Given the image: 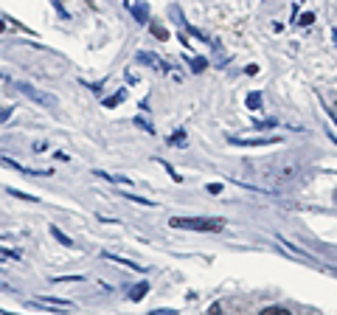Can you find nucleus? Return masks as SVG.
Here are the masks:
<instances>
[{"instance_id":"5","label":"nucleus","mask_w":337,"mask_h":315,"mask_svg":"<svg viewBox=\"0 0 337 315\" xmlns=\"http://www.w3.org/2000/svg\"><path fill=\"white\" fill-rule=\"evenodd\" d=\"M228 143L233 146H273V143H281V135H273V138H228Z\"/></svg>"},{"instance_id":"14","label":"nucleus","mask_w":337,"mask_h":315,"mask_svg":"<svg viewBox=\"0 0 337 315\" xmlns=\"http://www.w3.org/2000/svg\"><path fill=\"white\" fill-rule=\"evenodd\" d=\"M169 143H172V146H186V143H188L186 129H177V132H174V135L169 138Z\"/></svg>"},{"instance_id":"4","label":"nucleus","mask_w":337,"mask_h":315,"mask_svg":"<svg viewBox=\"0 0 337 315\" xmlns=\"http://www.w3.org/2000/svg\"><path fill=\"white\" fill-rule=\"evenodd\" d=\"M31 307H48V309H73V301H68V298H51V295H40V298H31Z\"/></svg>"},{"instance_id":"9","label":"nucleus","mask_w":337,"mask_h":315,"mask_svg":"<svg viewBox=\"0 0 337 315\" xmlns=\"http://www.w3.org/2000/svg\"><path fill=\"white\" fill-rule=\"evenodd\" d=\"M51 234H54V239H57V242H62L65 248H73V239L68 234H65V231H59L57 225H51Z\"/></svg>"},{"instance_id":"7","label":"nucleus","mask_w":337,"mask_h":315,"mask_svg":"<svg viewBox=\"0 0 337 315\" xmlns=\"http://www.w3.org/2000/svg\"><path fill=\"white\" fill-rule=\"evenodd\" d=\"M104 259H110V262L127 267V270H132V273H144V267L138 265V262H132V259H124V256H118V253H104Z\"/></svg>"},{"instance_id":"24","label":"nucleus","mask_w":337,"mask_h":315,"mask_svg":"<svg viewBox=\"0 0 337 315\" xmlns=\"http://www.w3.org/2000/svg\"><path fill=\"white\" fill-rule=\"evenodd\" d=\"M312 20H315V15H312V12H306V15L301 17V26H312Z\"/></svg>"},{"instance_id":"11","label":"nucleus","mask_w":337,"mask_h":315,"mask_svg":"<svg viewBox=\"0 0 337 315\" xmlns=\"http://www.w3.org/2000/svg\"><path fill=\"white\" fill-rule=\"evenodd\" d=\"M146 293H149V284H146V281H141V284H135V287H132V293H129V298H132V301H141Z\"/></svg>"},{"instance_id":"29","label":"nucleus","mask_w":337,"mask_h":315,"mask_svg":"<svg viewBox=\"0 0 337 315\" xmlns=\"http://www.w3.org/2000/svg\"><path fill=\"white\" fill-rule=\"evenodd\" d=\"M0 31H3V20H0Z\"/></svg>"},{"instance_id":"31","label":"nucleus","mask_w":337,"mask_h":315,"mask_svg":"<svg viewBox=\"0 0 337 315\" xmlns=\"http://www.w3.org/2000/svg\"><path fill=\"white\" fill-rule=\"evenodd\" d=\"M0 76H3V73H0Z\"/></svg>"},{"instance_id":"2","label":"nucleus","mask_w":337,"mask_h":315,"mask_svg":"<svg viewBox=\"0 0 337 315\" xmlns=\"http://www.w3.org/2000/svg\"><path fill=\"white\" fill-rule=\"evenodd\" d=\"M172 228L180 231H205V234H216V231L225 228L222 217H172L169 220Z\"/></svg>"},{"instance_id":"27","label":"nucleus","mask_w":337,"mask_h":315,"mask_svg":"<svg viewBox=\"0 0 337 315\" xmlns=\"http://www.w3.org/2000/svg\"><path fill=\"white\" fill-rule=\"evenodd\" d=\"M0 315H20V312H9V309H0Z\"/></svg>"},{"instance_id":"23","label":"nucleus","mask_w":337,"mask_h":315,"mask_svg":"<svg viewBox=\"0 0 337 315\" xmlns=\"http://www.w3.org/2000/svg\"><path fill=\"white\" fill-rule=\"evenodd\" d=\"M12 113H15L12 107H0V124H3V121H9V118H12Z\"/></svg>"},{"instance_id":"15","label":"nucleus","mask_w":337,"mask_h":315,"mask_svg":"<svg viewBox=\"0 0 337 315\" xmlns=\"http://www.w3.org/2000/svg\"><path fill=\"white\" fill-rule=\"evenodd\" d=\"M244 104H247V110H261V93H247Z\"/></svg>"},{"instance_id":"3","label":"nucleus","mask_w":337,"mask_h":315,"mask_svg":"<svg viewBox=\"0 0 337 315\" xmlns=\"http://www.w3.org/2000/svg\"><path fill=\"white\" fill-rule=\"evenodd\" d=\"M12 87H15V90H20L26 99L37 101V104H43V107H57V96L45 93V90H37L34 85H29V82H12Z\"/></svg>"},{"instance_id":"12","label":"nucleus","mask_w":337,"mask_h":315,"mask_svg":"<svg viewBox=\"0 0 337 315\" xmlns=\"http://www.w3.org/2000/svg\"><path fill=\"white\" fill-rule=\"evenodd\" d=\"M124 99H127V90H124V87H121V90H118V93H115V96H110V99H104V107H118V104H121Z\"/></svg>"},{"instance_id":"17","label":"nucleus","mask_w":337,"mask_h":315,"mask_svg":"<svg viewBox=\"0 0 337 315\" xmlns=\"http://www.w3.org/2000/svg\"><path fill=\"white\" fill-rule=\"evenodd\" d=\"M149 31H152L155 37H158V40H169V31H166L163 26H158V23H152V26H149Z\"/></svg>"},{"instance_id":"18","label":"nucleus","mask_w":337,"mask_h":315,"mask_svg":"<svg viewBox=\"0 0 337 315\" xmlns=\"http://www.w3.org/2000/svg\"><path fill=\"white\" fill-rule=\"evenodd\" d=\"M124 197H127L129 203H138V206H158V203H152V200H144V197H135V194H124Z\"/></svg>"},{"instance_id":"22","label":"nucleus","mask_w":337,"mask_h":315,"mask_svg":"<svg viewBox=\"0 0 337 315\" xmlns=\"http://www.w3.org/2000/svg\"><path fill=\"white\" fill-rule=\"evenodd\" d=\"M85 276H54L51 281H82Z\"/></svg>"},{"instance_id":"13","label":"nucleus","mask_w":337,"mask_h":315,"mask_svg":"<svg viewBox=\"0 0 337 315\" xmlns=\"http://www.w3.org/2000/svg\"><path fill=\"white\" fill-rule=\"evenodd\" d=\"M12 197H17V200H26V203H40V197H34V194H26V192H20V189H6Z\"/></svg>"},{"instance_id":"1","label":"nucleus","mask_w":337,"mask_h":315,"mask_svg":"<svg viewBox=\"0 0 337 315\" xmlns=\"http://www.w3.org/2000/svg\"><path fill=\"white\" fill-rule=\"evenodd\" d=\"M250 175H256L261 183H267L270 189H281V186H289V183H298V180L306 175V164L303 158L298 155H284V158H273L267 164H256V166H247Z\"/></svg>"},{"instance_id":"10","label":"nucleus","mask_w":337,"mask_h":315,"mask_svg":"<svg viewBox=\"0 0 337 315\" xmlns=\"http://www.w3.org/2000/svg\"><path fill=\"white\" fill-rule=\"evenodd\" d=\"M188 65H191L194 73H202L205 68H208V59L205 57H188Z\"/></svg>"},{"instance_id":"20","label":"nucleus","mask_w":337,"mask_h":315,"mask_svg":"<svg viewBox=\"0 0 337 315\" xmlns=\"http://www.w3.org/2000/svg\"><path fill=\"white\" fill-rule=\"evenodd\" d=\"M132 15L138 17V23H144V26H146V17H149V12H146L144 6H135V9H132Z\"/></svg>"},{"instance_id":"16","label":"nucleus","mask_w":337,"mask_h":315,"mask_svg":"<svg viewBox=\"0 0 337 315\" xmlns=\"http://www.w3.org/2000/svg\"><path fill=\"white\" fill-rule=\"evenodd\" d=\"M256 129H273V127H278V118H256Z\"/></svg>"},{"instance_id":"28","label":"nucleus","mask_w":337,"mask_h":315,"mask_svg":"<svg viewBox=\"0 0 337 315\" xmlns=\"http://www.w3.org/2000/svg\"><path fill=\"white\" fill-rule=\"evenodd\" d=\"M331 40H334V43H337V29H334V31H331Z\"/></svg>"},{"instance_id":"8","label":"nucleus","mask_w":337,"mask_h":315,"mask_svg":"<svg viewBox=\"0 0 337 315\" xmlns=\"http://www.w3.org/2000/svg\"><path fill=\"white\" fill-rule=\"evenodd\" d=\"M6 262H20V253L12 251V248H3V245H0V265H6Z\"/></svg>"},{"instance_id":"21","label":"nucleus","mask_w":337,"mask_h":315,"mask_svg":"<svg viewBox=\"0 0 337 315\" xmlns=\"http://www.w3.org/2000/svg\"><path fill=\"white\" fill-rule=\"evenodd\" d=\"M135 127H141V129H146L149 135H155V127H152V124L146 121V118H141V115H138V118H135Z\"/></svg>"},{"instance_id":"30","label":"nucleus","mask_w":337,"mask_h":315,"mask_svg":"<svg viewBox=\"0 0 337 315\" xmlns=\"http://www.w3.org/2000/svg\"><path fill=\"white\" fill-rule=\"evenodd\" d=\"M334 200H337V192H334Z\"/></svg>"},{"instance_id":"19","label":"nucleus","mask_w":337,"mask_h":315,"mask_svg":"<svg viewBox=\"0 0 337 315\" xmlns=\"http://www.w3.org/2000/svg\"><path fill=\"white\" fill-rule=\"evenodd\" d=\"M261 315H292V312L284 307H267V309H261Z\"/></svg>"},{"instance_id":"25","label":"nucleus","mask_w":337,"mask_h":315,"mask_svg":"<svg viewBox=\"0 0 337 315\" xmlns=\"http://www.w3.org/2000/svg\"><path fill=\"white\" fill-rule=\"evenodd\" d=\"M149 315H177L174 309H155V312H149Z\"/></svg>"},{"instance_id":"26","label":"nucleus","mask_w":337,"mask_h":315,"mask_svg":"<svg viewBox=\"0 0 337 315\" xmlns=\"http://www.w3.org/2000/svg\"><path fill=\"white\" fill-rule=\"evenodd\" d=\"M54 158H57V161H62V164H68V161H71V158L65 155V152H54Z\"/></svg>"},{"instance_id":"6","label":"nucleus","mask_w":337,"mask_h":315,"mask_svg":"<svg viewBox=\"0 0 337 315\" xmlns=\"http://www.w3.org/2000/svg\"><path fill=\"white\" fill-rule=\"evenodd\" d=\"M138 62H144V65H149V68H155L158 73H169V65H166L158 54H152V51H138Z\"/></svg>"}]
</instances>
